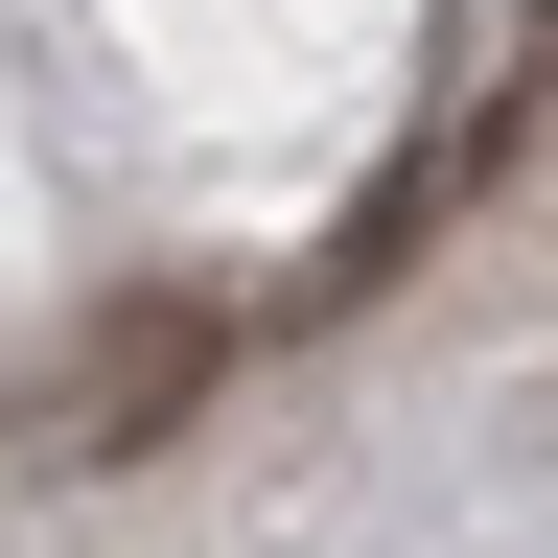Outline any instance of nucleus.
<instances>
[{
	"label": "nucleus",
	"instance_id": "1",
	"mask_svg": "<svg viewBox=\"0 0 558 558\" xmlns=\"http://www.w3.org/2000/svg\"><path fill=\"white\" fill-rule=\"evenodd\" d=\"M209 373H233V303H186V279H163V303H117V326H94V373L47 396V465H140V442H186V396H209Z\"/></svg>",
	"mask_w": 558,
	"mask_h": 558
}]
</instances>
